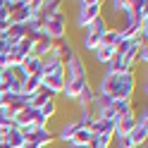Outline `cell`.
Returning a JSON list of instances; mask_svg holds the SVG:
<instances>
[{"label": "cell", "mask_w": 148, "mask_h": 148, "mask_svg": "<svg viewBox=\"0 0 148 148\" xmlns=\"http://www.w3.org/2000/svg\"><path fill=\"white\" fill-rule=\"evenodd\" d=\"M31 17H34V14H31V10H29V0H24V5L7 17V22H10V24H19V26H24L26 22L31 19Z\"/></svg>", "instance_id": "cell-16"}, {"label": "cell", "mask_w": 148, "mask_h": 148, "mask_svg": "<svg viewBox=\"0 0 148 148\" xmlns=\"http://www.w3.org/2000/svg\"><path fill=\"white\" fill-rule=\"evenodd\" d=\"M53 55H55V58H58L62 64H67L74 55H77V48L69 43V38H64V41H60L58 45H55V53H53Z\"/></svg>", "instance_id": "cell-10"}, {"label": "cell", "mask_w": 148, "mask_h": 148, "mask_svg": "<svg viewBox=\"0 0 148 148\" xmlns=\"http://www.w3.org/2000/svg\"><path fill=\"white\" fill-rule=\"evenodd\" d=\"M64 81H67V74H64V72L50 74V77H41V88H43V91H48L53 98H58V96H62Z\"/></svg>", "instance_id": "cell-5"}, {"label": "cell", "mask_w": 148, "mask_h": 148, "mask_svg": "<svg viewBox=\"0 0 148 148\" xmlns=\"http://www.w3.org/2000/svg\"><path fill=\"white\" fill-rule=\"evenodd\" d=\"M79 129H84V127H81L77 119H67V122L60 127V132L55 134V138H58V141H62V143H69L72 138H74V134L79 132Z\"/></svg>", "instance_id": "cell-9"}, {"label": "cell", "mask_w": 148, "mask_h": 148, "mask_svg": "<svg viewBox=\"0 0 148 148\" xmlns=\"http://www.w3.org/2000/svg\"><path fill=\"white\" fill-rule=\"evenodd\" d=\"M0 148H5V141H3V136H0Z\"/></svg>", "instance_id": "cell-32"}, {"label": "cell", "mask_w": 148, "mask_h": 148, "mask_svg": "<svg viewBox=\"0 0 148 148\" xmlns=\"http://www.w3.org/2000/svg\"><path fill=\"white\" fill-rule=\"evenodd\" d=\"M55 43L50 36H45V34H41L38 38L34 41V53L31 55H36V58H41V60H45V58H50V55L55 53Z\"/></svg>", "instance_id": "cell-8"}, {"label": "cell", "mask_w": 148, "mask_h": 148, "mask_svg": "<svg viewBox=\"0 0 148 148\" xmlns=\"http://www.w3.org/2000/svg\"><path fill=\"white\" fill-rule=\"evenodd\" d=\"M0 38H3V36H0Z\"/></svg>", "instance_id": "cell-33"}, {"label": "cell", "mask_w": 148, "mask_h": 148, "mask_svg": "<svg viewBox=\"0 0 148 148\" xmlns=\"http://www.w3.org/2000/svg\"><path fill=\"white\" fill-rule=\"evenodd\" d=\"M3 141H5V148H24V143H26L24 141V134L17 127H12L10 132L3 136Z\"/></svg>", "instance_id": "cell-18"}, {"label": "cell", "mask_w": 148, "mask_h": 148, "mask_svg": "<svg viewBox=\"0 0 148 148\" xmlns=\"http://www.w3.org/2000/svg\"><path fill=\"white\" fill-rule=\"evenodd\" d=\"M24 141H26V143H34V146L48 148L50 143H55V132H53L50 127H38V129H34L31 134H26Z\"/></svg>", "instance_id": "cell-6"}, {"label": "cell", "mask_w": 148, "mask_h": 148, "mask_svg": "<svg viewBox=\"0 0 148 148\" xmlns=\"http://www.w3.org/2000/svg\"><path fill=\"white\" fill-rule=\"evenodd\" d=\"M93 100H96V88L91 86V84H86L84 91H81L79 98H77V105H79V110H86V108L93 105Z\"/></svg>", "instance_id": "cell-22"}, {"label": "cell", "mask_w": 148, "mask_h": 148, "mask_svg": "<svg viewBox=\"0 0 148 148\" xmlns=\"http://www.w3.org/2000/svg\"><path fill=\"white\" fill-rule=\"evenodd\" d=\"M134 127H136V119H134V115L117 117V119H115V136H129Z\"/></svg>", "instance_id": "cell-13"}, {"label": "cell", "mask_w": 148, "mask_h": 148, "mask_svg": "<svg viewBox=\"0 0 148 148\" xmlns=\"http://www.w3.org/2000/svg\"><path fill=\"white\" fill-rule=\"evenodd\" d=\"M58 72H64V64L55 58V55H50V58L43 60V64H41V77H50V74H58Z\"/></svg>", "instance_id": "cell-17"}, {"label": "cell", "mask_w": 148, "mask_h": 148, "mask_svg": "<svg viewBox=\"0 0 148 148\" xmlns=\"http://www.w3.org/2000/svg\"><path fill=\"white\" fill-rule=\"evenodd\" d=\"M38 115L45 119V122H50V119L58 115V98H50L48 103H45L43 108H38Z\"/></svg>", "instance_id": "cell-25"}, {"label": "cell", "mask_w": 148, "mask_h": 148, "mask_svg": "<svg viewBox=\"0 0 148 148\" xmlns=\"http://www.w3.org/2000/svg\"><path fill=\"white\" fill-rule=\"evenodd\" d=\"M136 72L129 74H100L96 96H108L112 100H134L136 93Z\"/></svg>", "instance_id": "cell-1"}, {"label": "cell", "mask_w": 148, "mask_h": 148, "mask_svg": "<svg viewBox=\"0 0 148 148\" xmlns=\"http://www.w3.org/2000/svg\"><path fill=\"white\" fill-rule=\"evenodd\" d=\"M64 74H67V77H86L88 74V69H86V64H84V60H81L79 53L64 64Z\"/></svg>", "instance_id": "cell-11"}, {"label": "cell", "mask_w": 148, "mask_h": 148, "mask_svg": "<svg viewBox=\"0 0 148 148\" xmlns=\"http://www.w3.org/2000/svg\"><path fill=\"white\" fill-rule=\"evenodd\" d=\"M38 88H41V74H36V77H26L22 81V93L24 96H34Z\"/></svg>", "instance_id": "cell-23"}, {"label": "cell", "mask_w": 148, "mask_h": 148, "mask_svg": "<svg viewBox=\"0 0 148 148\" xmlns=\"http://www.w3.org/2000/svg\"><path fill=\"white\" fill-rule=\"evenodd\" d=\"M98 17H103V3L100 0H79L77 3V26L79 29H86Z\"/></svg>", "instance_id": "cell-3"}, {"label": "cell", "mask_w": 148, "mask_h": 148, "mask_svg": "<svg viewBox=\"0 0 148 148\" xmlns=\"http://www.w3.org/2000/svg\"><path fill=\"white\" fill-rule=\"evenodd\" d=\"M108 31V22L103 19V17H98L96 22H91L86 29H84V34H81V50H86V53H93L98 45H100V36H103Z\"/></svg>", "instance_id": "cell-2"}, {"label": "cell", "mask_w": 148, "mask_h": 148, "mask_svg": "<svg viewBox=\"0 0 148 148\" xmlns=\"http://www.w3.org/2000/svg\"><path fill=\"white\" fill-rule=\"evenodd\" d=\"M77 122L84 127V129H91V124L96 122V115H93V110L86 108V110H79V117H77Z\"/></svg>", "instance_id": "cell-26"}, {"label": "cell", "mask_w": 148, "mask_h": 148, "mask_svg": "<svg viewBox=\"0 0 148 148\" xmlns=\"http://www.w3.org/2000/svg\"><path fill=\"white\" fill-rule=\"evenodd\" d=\"M24 148H43V146H34V143H24Z\"/></svg>", "instance_id": "cell-31"}, {"label": "cell", "mask_w": 148, "mask_h": 148, "mask_svg": "<svg viewBox=\"0 0 148 148\" xmlns=\"http://www.w3.org/2000/svg\"><path fill=\"white\" fill-rule=\"evenodd\" d=\"M86 84H91V81H88V74H86V77H67L64 88H62V96L67 98V100H77Z\"/></svg>", "instance_id": "cell-7"}, {"label": "cell", "mask_w": 148, "mask_h": 148, "mask_svg": "<svg viewBox=\"0 0 148 148\" xmlns=\"http://www.w3.org/2000/svg\"><path fill=\"white\" fill-rule=\"evenodd\" d=\"M112 58H115V48L112 45H98V48L93 50V60H96V64H100V67H105Z\"/></svg>", "instance_id": "cell-19"}, {"label": "cell", "mask_w": 148, "mask_h": 148, "mask_svg": "<svg viewBox=\"0 0 148 148\" xmlns=\"http://www.w3.org/2000/svg\"><path fill=\"white\" fill-rule=\"evenodd\" d=\"M64 148H88V146H79V143H64Z\"/></svg>", "instance_id": "cell-30"}, {"label": "cell", "mask_w": 148, "mask_h": 148, "mask_svg": "<svg viewBox=\"0 0 148 148\" xmlns=\"http://www.w3.org/2000/svg\"><path fill=\"white\" fill-rule=\"evenodd\" d=\"M146 138H148V124H136L129 134V141H132L134 148H141L146 143Z\"/></svg>", "instance_id": "cell-20"}, {"label": "cell", "mask_w": 148, "mask_h": 148, "mask_svg": "<svg viewBox=\"0 0 148 148\" xmlns=\"http://www.w3.org/2000/svg\"><path fill=\"white\" fill-rule=\"evenodd\" d=\"M58 12H62V3H60V0H41V10L36 12V14H38L41 19L45 22L48 17L58 14Z\"/></svg>", "instance_id": "cell-14"}, {"label": "cell", "mask_w": 148, "mask_h": 148, "mask_svg": "<svg viewBox=\"0 0 148 148\" xmlns=\"http://www.w3.org/2000/svg\"><path fill=\"white\" fill-rule=\"evenodd\" d=\"M43 34L50 36L55 43H60V41L67 38V14H64V10L45 19V24H43Z\"/></svg>", "instance_id": "cell-4"}, {"label": "cell", "mask_w": 148, "mask_h": 148, "mask_svg": "<svg viewBox=\"0 0 148 148\" xmlns=\"http://www.w3.org/2000/svg\"><path fill=\"white\" fill-rule=\"evenodd\" d=\"M129 72H134V67L127 64L124 60H119V58H112L103 67V74H129Z\"/></svg>", "instance_id": "cell-15"}, {"label": "cell", "mask_w": 148, "mask_h": 148, "mask_svg": "<svg viewBox=\"0 0 148 148\" xmlns=\"http://www.w3.org/2000/svg\"><path fill=\"white\" fill-rule=\"evenodd\" d=\"M146 62H148V45L141 43L138 50H136V58H134V67H136V64H146Z\"/></svg>", "instance_id": "cell-29"}, {"label": "cell", "mask_w": 148, "mask_h": 148, "mask_svg": "<svg viewBox=\"0 0 148 148\" xmlns=\"http://www.w3.org/2000/svg\"><path fill=\"white\" fill-rule=\"evenodd\" d=\"M53 96L48 93V91H43V88H38V91H36V93L29 98V108H34V110H38V108H43L45 103H48V100H50Z\"/></svg>", "instance_id": "cell-24"}, {"label": "cell", "mask_w": 148, "mask_h": 148, "mask_svg": "<svg viewBox=\"0 0 148 148\" xmlns=\"http://www.w3.org/2000/svg\"><path fill=\"white\" fill-rule=\"evenodd\" d=\"M91 134L93 136L115 138V122H110V119H96V122L91 124Z\"/></svg>", "instance_id": "cell-12"}, {"label": "cell", "mask_w": 148, "mask_h": 148, "mask_svg": "<svg viewBox=\"0 0 148 148\" xmlns=\"http://www.w3.org/2000/svg\"><path fill=\"white\" fill-rule=\"evenodd\" d=\"M91 138H93V134H91V129H79L77 134H74V138L69 143H79V146H88Z\"/></svg>", "instance_id": "cell-28"}, {"label": "cell", "mask_w": 148, "mask_h": 148, "mask_svg": "<svg viewBox=\"0 0 148 148\" xmlns=\"http://www.w3.org/2000/svg\"><path fill=\"white\" fill-rule=\"evenodd\" d=\"M134 100H112V115L117 117H127V115H134Z\"/></svg>", "instance_id": "cell-21"}, {"label": "cell", "mask_w": 148, "mask_h": 148, "mask_svg": "<svg viewBox=\"0 0 148 148\" xmlns=\"http://www.w3.org/2000/svg\"><path fill=\"white\" fill-rule=\"evenodd\" d=\"M119 41V34H117V26H108V31L100 36V45H112L115 48V43Z\"/></svg>", "instance_id": "cell-27"}]
</instances>
